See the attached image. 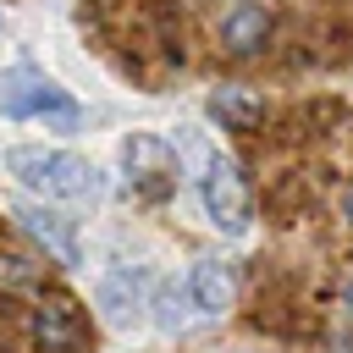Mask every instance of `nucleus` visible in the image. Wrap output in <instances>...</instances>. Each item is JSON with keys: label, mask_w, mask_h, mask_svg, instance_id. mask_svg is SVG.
I'll use <instances>...</instances> for the list:
<instances>
[{"label": "nucleus", "mask_w": 353, "mask_h": 353, "mask_svg": "<svg viewBox=\"0 0 353 353\" xmlns=\"http://www.w3.org/2000/svg\"><path fill=\"white\" fill-rule=\"evenodd\" d=\"M336 215H342V226L353 232V182H342V193H336Z\"/></svg>", "instance_id": "13"}, {"label": "nucleus", "mask_w": 353, "mask_h": 353, "mask_svg": "<svg viewBox=\"0 0 353 353\" xmlns=\"http://www.w3.org/2000/svg\"><path fill=\"white\" fill-rule=\"evenodd\" d=\"M6 176L17 188H28L33 199H50V204H66V199H94L99 193V171L88 154L77 149H44V143H11L0 154Z\"/></svg>", "instance_id": "1"}, {"label": "nucleus", "mask_w": 353, "mask_h": 353, "mask_svg": "<svg viewBox=\"0 0 353 353\" xmlns=\"http://www.w3.org/2000/svg\"><path fill=\"white\" fill-rule=\"evenodd\" d=\"M149 320H154V331H165V336H182V331L199 320V309H193V292H188V276H165V281H154Z\"/></svg>", "instance_id": "9"}, {"label": "nucleus", "mask_w": 353, "mask_h": 353, "mask_svg": "<svg viewBox=\"0 0 353 353\" xmlns=\"http://www.w3.org/2000/svg\"><path fill=\"white\" fill-rule=\"evenodd\" d=\"M39 88H44V72H39V66H28V61L0 66V116H6V121H33Z\"/></svg>", "instance_id": "11"}, {"label": "nucleus", "mask_w": 353, "mask_h": 353, "mask_svg": "<svg viewBox=\"0 0 353 353\" xmlns=\"http://www.w3.org/2000/svg\"><path fill=\"white\" fill-rule=\"evenodd\" d=\"M44 265H50L44 254H28L17 243H0V298H33V292H44L50 287Z\"/></svg>", "instance_id": "10"}, {"label": "nucleus", "mask_w": 353, "mask_h": 353, "mask_svg": "<svg viewBox=\"0 0 353 353\" xmlns=\"http://www.w3.org/2000/svg\"><path fill=\"white\" fill-rule=\"evenodd\" d=\"M0 28H6V22H0Z\"/></svg>", "instance_id": "15"}, {"label": "nucleus", "mask_w": 353, "mask_h": 353, "mask_svg": "<svg viewBox=\"0 0 353 353\" xmlns=\"http://www.w3.org/2000/svg\"><path fill=\"white\" fill-rule=\"evenodd\" d=\"M149 298H154V270L149 265H110L94 281V309L110 325H138L149 314Z\"/></svg>", "instance_id": "5"}, {"label": "nucleus", "mask_w": 353, "mask_h": 353, "mask_svg": "<svg viewBox=\"0 0 353 353\" xmlns=\"http://www.w3.org/2000/svg\"><path fill=\"white\" fill-rule=\"evenodd\" d=\"M204 116H210L221 132H232V138H254V132L265 127L270 105H265L254 88H243V83H221V88H210V99H204Z\"/></svg>", "instance_id": "7"}, {"label": "nucleus", "mask_w": 353, "mask_h": 353, "mask_svg": "<svg viewBox=\"0 0 353 353\" xmlns=\"http://www.w3.org/2000/svg\"><path fill=\"white\" fill-rule=\"evenodd\" d=\"M188 292H193V309L204 320H221L237 298V276H232L226 259H193L188 265Z\"/></svg>", "instance_id": "8"}, {"label": "nucleus", "mask_w": 353, "mask_h": 353, "mask_svg": "<svg viewBox=\"0 0 353 353\" xmlns=\"http://www.w3.org/2000/svg\"><path fill=\"white\" fill-rule=\"evenodd\" d=\"M193 188H199L204 221H210L215 232H226V237L248 232V221H254V199H248V182H243L237 160H226L221 149H210L204 165L193 171Z\"/></svg>", "instance_id": "2"}, {"label": "nucleus", "mask_w": 353, "mask_h": 353, "mask_svg": "<svg viewBox=\"0 0 353 353\" xmlns=\"http://www.w3.org/2000/svg\"><path fill=\"white\" fill-rule=\"evenodd\" d=\"M11 221L33 237V248H39L50 265H61V270H77V265H83L77 221H72L66 210H55L50 199H17V204H11Z\"/></svg>", "instance_id": "4"}, {"label": "nucleus", "mask_w": 353, "mask_h": 353, "mask_svg": "<svg viewBox=\"0 0 353 353\" xmlns=\"http://www.w3.org/2000/svg\"><path fill=\"white\" fill-rule=\"evenodd\" d=\"M28 342L33 353H88V314L72 292H33L28 309Z\"/></svg>", "instance_id": "3"}, {"label": "nucleus", "mask_w": 353, "mask_h": 353, "mask_svg": "<svg viewBox=\"0 0 353 353\" xmlns=\"http://www.w3.org/2000/svg\"><path fill=\"white\" fill-rule=\"evenodd\" d=\"M342 314L353 320V270H347V281H342Z\"/></svg>", "instance_id": "14"}, {"label": "nucleus", "mask_w": 353, "mask_h": 353, "mask_svg": "<svg viewBox=\"0 0 353 353\" xmlns=\"http://www.w3.org/2000/svg\"><path fill=\"white\" fill-rule=\"evenodd\" d=\"M270 39H276V11L265 0H237L215 22V50L226 61H254L270 50Z\"/></svg>", "instance_id": "6"}, {"label": "nucleus", "mask_w": 353, "mask_h": 353, "mask_svg": "<svg viewBox=\"0 0 353 353\" xmlns=\"http://www.w3.org/2000/svg\"><path fill=\"white\" fill-rule=\"evenodd\" d=\"M33 121H44V132H61V138H72V132H83V105L61 88V83H50L44 77V88H39V105H33Z\"/></svg>", "instance_id": "12"}]
</instances>
